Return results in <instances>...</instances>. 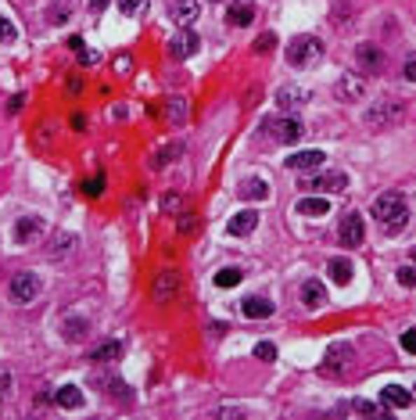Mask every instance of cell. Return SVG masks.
Here are the masks:
<instances>
[{
	"label": "cell",
	"mask_w": 416,
	"mask_h": 420,
	"mask_svg": "<svg viewBox=\"0 0 416 420\" xmlns=\"http://www.w3.org/2000/svg\"><path fill=\"white\" fill-rule=\"evenodd\" d=\"M370 212H373V219H377V226H380L384 233L395 237V233H402V226L409 223V201H405L402 191H384V194L373 198Z\"/></svg>",
	"instance_id": "cell-1"
},
{
	"label": "cell",
	"mask_w": 416,
	"mask_h": 420,
	"mask_svg": "<svg viewBox=\"0 0 416 420\" xmlns=\"http://www.w3.org/2000/svg\"><path fill=\"white\" fill-rule=\"evenodd\" d=\"M323 57V40L319 36H294L287 43V65L291 69H312L316 62Z\"/></svg>",
	"instance_id": "cell-2"
},
{
	"label": "cell",
	"mask_w": 416,
	"mask_h": 420,
	"mask_svg": "<svg viewBox=\"0 0 416 420\" xmlns=\"http://www.w3.org/2000/svg\"><path fill=\"white\" fill-rule=\"evenodd\" d=\"M262 133L273 137L277 144H298L302 133H305V126L294 115H277V118H265V123H262Z\"/></svg>",
	"instance_id": "cell-3"
},
{
	"label": "cell",
	"mask_w": 416,
	"mask_h": 420,
	"mask_svg": "<svg viewBox=\"0 0 416 420\" xmlns=\"http://www.w3.org/2000/svg\"><path fill=\"white\" fill-rule=\"evenodd\" d=\"M40 291H43V280H40L36 273H18V277L11 280V287H8L11 302H18V306L36 302V298H40Z\"/></svg>",
	"instance_id": "cell-4"
},
{
	"label": "cell",
	"mask_w": 416,
	"mask_h": 420,
	"mask_svg": "<svg viewBox=\"0 0 416 420\" xmlns=\"http://www.w3.org/2000/svg\"><path fill=\"white\" fill-rule=\"evenodd\" d=\"M405 115V104L402 101H380L366 111V126L370 130H380V126H395L398 118Z\"/></svg>",
	"instance_id": "cell-5"
},
{
	"label": "cell",
	"mask_w": 416,
	"mask_h": 420,
	"mask_svg": "<svg viewBox=\"0 0 416 420\" xmlns=\"http://www.w3.org/2000/svg\"><path fill=\"white\" fill-rule=\"evenodd\" d=\"M363 237H366L363 216H359V212H345L341 223H338V241H341L345 248H359V245H363Z\"/></svg>",
	"instance_id": "cell-6"
},
{
	"label": "cell",
	"mask_w": 416,
	"mask_h": 420,
	"mask_svg": "<svg viewBox=\"0 0 416 420\" xmlns=\"http://www.w3.org/2000/svg\"><path fill=\"white\" fill-rule=\"evenodd\" d=\"M197 47H201V36L190 33V29H183V33H176L169 40V57H172V62H187V57L197 54Z\"/></svg>",
	"instance_id": "cell-7"
},
{
	"label": "cell",
	"mask_w": 416,
	"mask_h": 420,
	"mask_svg": "<svg viewBox=\"0 0 416 420\" xmlns=\"http://www.w3.org/2000/svg\"><path fill=\"white\" fill-rule=\"evenodd\" d=\"M305 187H309V191H319V194H326V191H345V187H348V176H345L341 169H331V172H323V176H305Z\"/></svg>",
	"instance_id": "cell-8"
},
{
	"label": "cell",
	"mask_w": 416,
	"mask_h": 420,
	"mask_svg": "<svg viewBox=\"0 0 416 420\" xmlns=\"http://www.w3.org/2000/svg\"><path fill=\"white\" fill-rule=\"evenodd\" d=\"M326 162V155L319 151V147H312V151H294V155H287V169L291 172H312V169H319Z\"/></svg>",
	"instance_id": "cell-9"
},
{
	"label": "cell",
	"mask_w": 416,
	"mask_h": 420,
	"mask_svg": "<svg viewBox=\"0 0 416 420\" xmlns=\"http://www.w3.org/2000/svg\"><path fill=\"white\" fill-rule=\"evenodd\" d=\"M237 198L241 201H265L270 198V184H265L262 176H244L241 184H237Z\"/></svg>",
	"instance_id": "cell-10"
},
{
	"label": "cell",
	"mask_w": 416,
	"mask_h": 420,
	"mask_svg": "<svg viewBox=\"0 0 416 420\" xmlns=\"http://www.w3.org/2000/svg\"><path fill=\"white\" fill-rule=\"evenodd\" d=\"M197 15H201V0H169V18L172 22L190 25Z\"/></svg>",
	"instance_id": "cell-11"
},
{
	"label": "cell",
	"mask_w": 416,
	"mask_h": 420,
	"mask_svg": "<svg viewBox=\"0 0 416 420\" xmlns=\"http://www.w3.org/2000/svg\"><path fill=\"white\" fill-rule=\"evenodd\" d=\"M338 97L341 101H363L366 97V79L363 76H341L338 79Z\"/></svg>",
	"instance_id": "cell-12"
},
{
	"label": "cell",
	"mask_w": 416,
	"mask_h": 420,
	"mask_svg": "<svg viewBox=\"0 0 416 420\" xmlns=\"http://www.w3.org/2000/svg\"><path fill=\"white\" fill-rule=\"evenodd\" d=\"M352 363V345H334L323 355V370L326 374H345V367Z\"/></svg>",
	"instance_id": "cell-13"
},
{
	"label": "cell",
	"mask_w": 416,
	"mask_h": 420,
	"mask_svg": "<svg viewBox=\"0 0 416 420\" xmlns=\"http://www.w3.org/2000/svg\"><path fill=\"white\" fill-rule=\"evenodd\" d=\"M183 287V280H180V273H158L155 277V302H169V298H176V291Z\"/></svg>",
	"instance_id": "cell-14"
},
{
	"label": "cell",
	"mask_w": 416,
	"mask_h": 420,
	"mask_svg": "<svg viewBox=\"0 0 416 420\" xmlns=\"http://www.w3.org/2000/svg\"><path fill=\"white\" fill-rule=\"evenodd\" d=\"M40 233H43V219H40V216H22V219L15 223V241H18V245L36 241Z\"/></svg>",
	"instance_id": "cell-15"
},
{
	"label": "cell",
	"mask_w": 416,
	"mask_h": 420,
	"mask_svg": "<svg viewBox=\"0 0 416 420\" xmlns=\"http://www.w3.org/2000/svg\"><path fill=\"white\" fill-rule=\"evenodd\" d=\"M355 62H359L366 72H380L384 54H380V47H377V43H359V47H355Z\"/></svg>",
	"instance_id": "cell-16"
},
{
	"label": "cell",
	"mask_w": 416,
	"mask_h": 420,
	"mask_svg": "<svg viewBox=\"0 0 416 420\" xmlns=\"http://www.w3.org/2000/svg\"><path fill=\"white\" fill-rule=\"evenodd\" d=\"M255 226H258V212H251V208H244V212H237V216L230 219V226H226V230H230L233 237H248Z\"/></svg>",
	"instance_id": "cell-17"
},
{
	"label": "cell",
	"mask_w": 416,
	"mask_h": 420,
	"mask_svg": "<svg viewBox=\"0 0 416 420\" xmlns=\"http://www.w3.org/2000/svg\"><path fill=\"white\" fill-rule=\"evenodd\" d=\"M244 316L248 320H265V316H273V302L270 298H262V294H251V298H244Z\"/></svg>",
	"instance_id": "cell-18"
},
{
	"label": "cell",
	"mask_w": 416,
	"mask_h": 420,
	"mask_svg": "<svg viewBox=\"0 0 416 420\" xmlns=\"http://www.w3.org/2000/svg\"><path fill=\"white\" fill-rule=\"evenodd\" d=\"M380 402L402 409V406H412V395L405 392V388H398V384H384V388H380Z\"/></svg>",
	"instance_id": "cell-19"
},
{
	"label": "cell",
	"mask_w": 416,
	"mask_h": 420,
	"mask_svg": "<svg viewBox=\"0 0 416 420\" xmlns=\"http://www.w3.org/2000/svg\"><path fill=\"white\" fill-rule=\"evenodd\" d=\"M54 402L65 406V409H79V406H83V392H79L76 384H62V388L54 392Z\"/></svg>",
	"instance_id": "cell-20"
},
{
	"label": "cell",
	"mask_w": 416,
	"mask_h": 420,
	"mask_svg": "<svg viewBox=\"0 0 416 420\" xmlns=\"http://www.w3.org/2000/svg\"><path fill=\"white\" fill-rule=\"evenodd\" d=\"M323 298H326V291H323L319 280H305V284H302V302H305V309H319Z\"/></svg>",
	"instance_id": "cell-21"
},
{
	"label": "cell",
	"mask_w": 416,
	"mask_h": 420,
	"mask_svg": "<svg viewBox=\"0 0 416 420\" xmlns=\"http://www.w3.org/2000/svg\"><path fill=\"white\" fill-rule=\"evenodd\" d=\"M86 331H90V323H86L83 316H69V320L62 323L65 341H83V338H86Z\"/></svg>",
	"instance_id": "cell-22"
},
{
	"label": "cell",
	"mask_w": 416,
	"mask_h": 420,
	"mask_svg": "<svg viewBox=\"0 0 416 420\" xmlns=\"http://www.w3.org/2000/svg\"><path fill=\"white\" fill-rule=\"evenodd\" d=\"M294 208H298L302 216H326V212H331V201H326V194L323 198H302Z\"/></svg>",
	"instance_id": "cell-23"
},
{
	"label": "cell",
	"mask_w": 416,
	"mask_h": 420,
	"mask_svg": "<svg viewBox=\"0 0 416 420\" xmlns=\"http://www.w3.org/2000/svg\"><path fill=\"white\" fill-rule=\"evenodd\" d=\"M118 355H123V341H101L97 348H90V359H97V363H111Z\"/></svg>",
	"instance_id": "cell-24"
},
{
	"label": "cell",
	"mask_w": 416,
	"mask_h": 420,
	"mask_svg": "<svg viewBox=\"0 0 416 420\" xmlns=\"http://www.w3.org/2000/svg\"><path fill=\"white\" fill-rule=\"evenodd\" d=\"M305 101H309V94H305L302 86H284L280 94H277V104H280V108H294V104H305Z\"/></svg>",
	"instance_id": "cell-25"
},
{
	"label": "cell",
	"mask_w": 416,
	"mask_h": 420,
	"mask_svg": "<svg viewBox=\"0 0 416 420\" xmlns=\"http://www.w3.org/2000/svg\"><path fill=\"white\" fill-rule=\"evenodd\" d=\"M72 18V4H69V0H54V4L47 8V22L50 25H65Z\"/></svg>",
	"instance_id": "cell-26"
},
{
	"label": "cell",
	"mask_w": 416,
	"mask_h": 420,
	"mask_svg": "<svg viewBox=\"0 0 416 420\" xmlns=\"http://www.w3.org/2000/svg\"><path fill=\"white\" fill-rule=\"evenodd\" d=\"M331 280L334 284H348L352 280V262L348 259H331Z\"/></svg>",
	"instance_id": "cell-27"
},
{
	"label": "cell",
	"mask_w": 416,
	"mask_h": 420,
	"mask_svg": "<svg viewBox=\"0 0 416 420\" xmlns=\"http://www.w3.org/2000/svg\"><path fill=\"white\" fill-rule=\"evenodd\" d=\"M72 248H76V237H72V233H57L54 241H50V259L65 255V252H72Z\"/></svg>",
	"instance_id": "cell-28"
},
{
	"label": "cell",
	"mask_w": 416,
	"mask_h": 420,
	"mask_svg": "<svg viewBox=\"0 0 416 420\" xmlns=\"http://www.w3.org/2000/svg\"><path fill=\"white\" fill-rule=\"evenodd\" d=\"M241 280H244V269H233V266H230V269H219V273H216V284H219V287H237Z\"/></svg>",
	"instance_id": "cell-29"
},
{
	"label": "cell",
	"mask_w": 416,
	"mask_h": 420,
	"mask_svg": "<svg viewBox=\"0 0 416 420\" xmlns=\"http://www.w3.org/2000/svg\"><path fill=\"white\" fill-rule=\"evenodd\" d=\"M251 18H255L251 8H230V11H226V22H230V25H251Z\"/></svg>",
	"instance_id": "cell-30"
},
{
	"label": "cell",
	"mask_w": 416,
	"mask_h": 420,
	"mask_svg": "<svg viewBox=\"0 0 416 420\" xmlns=\"http://www.w3.org/2000/svg\"><path fill=\"white\" fill-rule=\"evenodd\" d=\"M395 280H398L402 287H416V266H412V262H409V266H398Z\"/></svg>",
	"instance_id": "cell-31"
},
{
	"label": "cell",
	"mask_w": 416,
	"mask_h": 420,
	"mask_svg": "<svg viewBox=\"0 0 416 420\" xmlns=\"http://www.w3.org/2000/svg\"><path fill=\"white\" fill-rule=\"evenodd\" d=\"M255 359H262V363H273V359H277V345H273V341H258V345H255Z\"/></svg>",
	"instance_id": "cell-32"
},
{
	"label": "cell",
	"mask_w": 416,
	"mask_h": 420,
	"mask_svg": "<svg viewBox=\"0 0 416 420\" xmlns=\"http://www.w3.org/2000/svg\"><path fill=\"white\" fill-rule=\"evenodd\" d=\"M18 40V29L11 18H0V43H15Z\"/></svg>",
	"instance_id": "cell-33"
},
{
	"label": "cell",
	"mask_w": 416,
	"mask_h": 420,
	"mask_svg": "<svg viewBox=\"0 0 416 420\" xmlns=\"http://www.w3.org/2000/svg\"><path fill=\"white\" fill-rule=\"evenodd\" d=\"M183 115H187V104L180 97H169V123H183Z\"/></svg>",
	"instance_id": "cell-34"
},
{
	"label": "cell",
	"mask_w": 416,
	"mask_h": 420,
	"mask_svg": "<svg viewBox=\"0 0 416 420\" xmlns=\"http://www.w3.org/2000/svg\"><path fill=\"white\" fill-rule=\"evenodd\" d=\"M144 4H147V0H118V11H123L126 18H133V15H140Z\"/></svg>",
	"instance_id": "cell-35"
},
{
	"label": "cell",
	"mask_w": 416,
	"mask_h": 420,
	"mask_svg": "<svg viewBox=\"0 0 416 420\" xmlns=\"http://www.w3.org/2000/svg\"><path fill=\"white\" fill-rule=\"evenodd\" d=\"M83 194H90V198L104 194V176H94V179H86V184H83Z\"/></svg>",
	"instance_id": "cell-36"
},
{
	"label": "cell",
	"mask_w": 416,
	"mask_h": 420,
	"mask_svg": "<svg viewBox=\"0 0 416 420\" xmlns=\"http://www.w3.org/2000/svg\"><path fill=\"white\" fill-rule=\"evenodd\" d=\"M352 409H355V413H363V416H377V413H380V409H377L373 402H366V399H355Z\"/></svg>",
	"instance_id": "cell-37"
},
{
	"label": "cell",
	"mask_w": 416,
	"mask_h": 420,
	"mask_svg": "<svg viewBox=\"0 0 416 420\" xmlns=\"http://www.w3.org/2000/svg\"><path fill=\"white\" fill-rule=\"evenodd\" d=\"M115 72L130 76V72H133V57H130V54H118V57H115Z\"/></svg>",
	"instance_id": "cell-38"
},
{
	"label": "cell",
	"mask_w": 416,
	"mask_h": 420,
	"mask_svg": "<svg viewBox=\"0 0 416 420\" xmlns=\"http://www.w3.org/2000/svg\"><path fill=\"white\" fill-rule=\"evenodd\" d=\"M273 47H277V36H273V33H265V36L255 40V50H258V54H262V50H273Z\"/></svg>",
	"instance_id": "cell-39"
},
{
	"label": "cell",
	"mask_w": 416,
	"mask_h": 420,
	"mask_svg": "<svg viewBox=\"0 0 416 420\" xmlns=\"http://www.w3.org/2000/svg\"><path fill=\"white\" fill-rule=\"evenodd\" d=\"M402 76H405L409 83H416V54H409V57H405V65H402Z\"/></svg>",
	"instance_id": "cell-40"
},
{
	"label": "cell",
	"mask_w": 416,
	"mask_h": 420,
	"mask_svg": "<svg viewBox=\"0 0 416 420\" xmlns=\"http://www.w3.org/2000/svg\"><path fill=\"white\" fill-rule=\"evenodd\" d=\"M97 62H101V57H97V50H86V47L79 50V65H86V69H90V65H97Z\"/></svg>",
	"instance_id": "cell-41"
},
{
	"label": "cell",
	"mask_w": 416,
	"mask_h": 420,
	"mask_svg": "<svg viewBox=\"0 0 416 420\" xmlns=\"http://www.w3.org/2000/svg\"><path fill=\"white\" fill-rule=\"evenodd\" d=\"M402 348H405L409 355H416V327H412V331H405V334H402Z\"/></svg>",
	"instance_id": "cell-42"
},
{
	"label": "cell",
	"mask_w": 416,
	"mask_h": 420,
	"mask_svg": "<svg viewBox=\"0 0 416 420\" xmlns=\"http://www.w3.org/2000/svg\"><path fill=\"white\" fill-rule=\"evenodd\" d=\"M11 392V374H4V370H0V399H4Z\"/></svg>",
	"instance_id": "cell-43"
},
{
	"label": "cell",
	"mask_w": 416,
	"mask_h": 420,
	"mask_svg": "<svg viewBox=\"0 0 416 420\" xmlns=\"http://www.w3.org/2000/svg\"><path fill=\"white\" fill-rule=\"evenodd\" d=\"M72 130H79V133L86 130V115H72Z\"/></svg>",
	"instance_id": "cell-44"
},
{
	"label": "cell",
	"mask_w": 416,
	"mask_h": 420,
	"mask_svg": "<svg viewBox=\"0 0 416 420\" xmlns=\"http://www.w3.org/2000/svg\"><path fill=\"white\" fill-rule=\"evenodd\" d=\"M108 8V0H90V11H104Z\"/></svg>",
	"instance_id": "cell-45"
},
{
	"label": "cell",
	"mask_w": 416,
	"mask_h": 420,
	"mask_svg": "<svg viewBox=\"0 0 416 420\" xmlns=\"http://www.w3.org/2000/svg\"><path fill=\"white\" fill-rule=\"evenodd\" d=\"M201 4H226V0H201Z\"/></svg>",
	"instance_id": "cell-46"
},
{
	"label": "cell",
	"mask_w": 416,
	"mask_h": 420,
	"mask_svg": "<svg viewBox=\"0 0 416 420\" xmlns=\"http://www.w3.org/2000/svg\"><path fill=\"white\" fill-rule=\"evenodd\" d=\"M412 399H416V388H412Z\"/></svg>",
	"instance_id": "cell-47"
},
{
	"label": "cell",
	"mask_w": 416,
	"mask_h": 420,
	"mask_svg": "<svg viewBox=\"0 0 416 420\" xmlns=\"http://www.w3.org/2000/svg\"><path fill=\"white\" fill-rule=\"evenodd\" d=\"M412 262H416V252H412Z\"/></svg>",
	"instance_id": "cell-48"
}]
</instances>
